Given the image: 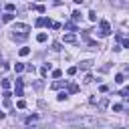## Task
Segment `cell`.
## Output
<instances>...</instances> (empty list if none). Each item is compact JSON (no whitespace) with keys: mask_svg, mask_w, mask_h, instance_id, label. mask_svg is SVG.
<instances>
[{"mask_svg":"<svg viewBox=\"0 0 129 129\" xmlns=\"http://www.w3.org/2000/svg\"><path fill=\"white\" fill-rule=\"evenodd\" d=\"M73 123L75 125H83V127H93V125H97V119L95 117H81V119H75Z\"/></svg>","mask_w":129,"mask_h":129,"instance_id":"obj_2","label":"cell"},{"mask_svg":"<svg viewBox=\"0 0 129 129\" xmlns=\"http://www.w3.org/2000/svg\"><path fill=\"white\" fill-rule=\"evenodd\" d=\"M77 71H79V67H69V71H67V75H69V77H73V75H75Z\"/></svg>","mask_w":129,"mask_h":129,"instance_id":"obj_20","label":"cell"},{"mask_svg":"<svg viewBox=\"0 0 129 129\" xmlns=\"http://www.w3.org/2000/svg\"><path fill=\"white\" fill-rule=\"evenodd\" d=\"M18 54H20V56H28V54H30V48H28V46H22V48L18 50Z\"/></svg>","mask_w":129,"mask_h":129,"instance_id":"obj_12","label":"cell"},{"mask_svg":"<svg viewBox=\"0 0 129 129\" xmlns=\"http://www.w3.org/2000/svg\"><path fill=\"white\" fill-rule=\"evenodd\" d=\"M46 38H48V34H46V32H40V34H36V40H38V42H46Z\"/></svg>","mask_w":129,"mask_h":129,"instance_id":"obj_11","label":"cell"},{"mask_svg":"<svg viewBox=\"0 0 129 129\" xmlns=\"http://www.w3.org/2000/svg\"><path fill=\"white\" fill-rule=\"evenodd\" d=\"M52 50H60V42H52Z\"/></svg>","mask_w":129,"mask_h":129,"instance_id":"obj_33","label":"cell"},{"mask_svg":"<svg viewBox=\"0 0 129 129\" xmlns=\"http://www.w3.org/2000/svg\"><path fill=\"white\" fill-rule=\"evenodd\" d=\"M99 91H101V93H107V91H109V87H107V85H101V87H99Z\"/></svg>","mask_w":129,"mask_h":129,"instance_id":"obj_34","label":"cell"},{"mask_svg":"<svg viewBox=\"0 0 129 129\" xmlns=\"http://www.w3.org/2000/svg\"><path fill=\"white\" fill-rule=\"evenodd\" d=\"M87 42H89V46H91V48H99V44H97L95 40H87Z\"/></svg>","mask_w":129,"mask_h":129,"instance_id":"obj_29","label":"cell"},{"mask_svg":"<svg viewBox=\"0 0 129 129\" xmlns=\"http://www.w3.org/2000/svg\"><path fill=\"white\" fill-rule=\"evenodd\" d=\"M79 91V85L77 83H69V93H77Z\"/></svg>","mask_w":129,"mask_h":129,"instance_id":"obj_14","label":"cell"},{"mask_svg":"<svg viewBox=\"0 0 129 129\" xmlns=\"http://www.w3.org/2000/svg\"><path fill=\"white\" fill-rule=\"evenodd\" d=\"M16 107H18V109H24V107H26V101H22V99H20V101L16 103Z\"/></svg>","mask_w":129,"mask_h":129,"instance_id":"obj_27","label":"cell"},{"mask_svg":"<svg viewBox=\"0 0 129 129\" xmlns=\"http://www.w3.org/2000/svg\"><path fill=\"white\" fill-rule=\"evenodd\" d=\"M22 89H24V81L22 79H16V97H22Z\"/></svg>","mask_w":129,"mask_h":129,"instance_id":"obj_5","label":"cell"},{"mask_svg":"<svg viewBox=\"0 0 129 129\" xmlns=\"http://www.w3.org/2000/svg\"><path fill=\"white\" fill-rule=\"evenodd\" d=\"M36 119H38L36 115H30V117H26V123H32V121H36Z\"/></svg>","mask_w":129,"mask_h":129,"instance_id":"obj_32","label":"cell"},{"mask_svg":"<svg viewBox=\"0 0 129 129\" xmlns=\"http://www.w3.org/2000/svg\"><path fill=\"white\" fill-rule=\"evenodd\" d=\"M52 2H54V4H60V2H62V0H52Z\"/></svg>","mask_w":129,"mask_h":129,"instance_id":"obj_38","label":"cell"},{"mask_svg":"<svg viewBox=\"0 0 129 129\" xmlns=\"http://www.w3.org/2000/svg\"><path fill=\"white\" fill-rule=\"evenodd\" d=\"M119 95H121V97H127V95H129V87H123V89L119 91Z\"/></svg>","mask_w":129,"mask_h":129,"instance_id":"obj_24","label":"cell"},{"mask_svg":"<svg viewBox=\"0 0 129 129\" xmlns=\"http://www.w3.org/2000/svg\"><path fill=\"white\" fill-rule=\"evenodd\" d=\"M12 18H14V14H12V12H6V14L2 16V20H4V22H12Z\"/></svg>","mask_w":129,"mask_h":129,"instance_id":"obj_13","label":"cell"},{"mask_svg":"<svg viewBox=\"0 0 129 129\" xmlns=\"http://www.w3.org/2000/svg\"><path fill=\"white\" fill-rule=\"evenodd\" d=\"M79 20H81V12L75 10V12H73V22H79Z\"/></svg>","mask_w":129,"mask_h":129,"instance_id":"obj_19","label":"cell"},{"mask_svg":"<svg viewBox=\"0 0 129 129\" xmlns=\"http://www.w3.org/2000/svg\"><path fill=\"white\" fill-rule=\"evenodd\" d=\"M2 89H4V91L10 89V81H8V79H2Z\"/></svg>","mask_w":129,"mask_h":129,"instance_id":"obj_21","label":"cell"},{"mask_svg":"<svg viewBox=\"0 0 129 129\" xmlns=\"http://www.w3.org/2000/svg\"><path fill=\"white\" fill-rule=\"evenodd\" d=\"M28 30H30V26H28V24L16 22V24L12 26V32H14V34H12V38H14V40H20V42H22V40H24V38L28 36Z\"/></svg>","mask_w":129,"mask_h":129,"instance_id":"obj_1","label":"cell"},{"mask_svg":"<svg viewBox=\"0 0 129 129\" xmlns=\"http://www.w3.org/2000/svg\"><path fill=\"white\" fill-rule=\"evenodd\" d=\"M123 81H125V77H123V75H121V73H119V75H117V77H115V83H119V85H121V83H123Z\"/></svg>","mask_w":129,"mask_h":129,"instance_id":"obj_25","label":"cell"},{"mask_svg":"<svg viewBox=\"0 0 129 129\" xmlns=\"http://www.w3.org/2000/svg\"><path fill=\"white\" fill-rule=\"evenodd\" d=\"M50 28H54V30H58V28H60V22H52V26H50Z\"/></svg>","mask_w":129,"mask_h":129,"instance_id":"obj_36","label":"cell"},{"mask_svg":"<svg viewBox=\"0 0 129 129\" xmlns=\"http://www.w3.org/2000/svg\"><path fill=\"white\" fill-rule=\"evenodd\" d=\"M34 24L36 26H52V20H48V18H36Z\"/></svg>","mask_w":129,"mask_h":129,"instance_id":"obj_6","label":"cell"},{"mask_svg":"<svg viewBox=\"0 0 129 129\" xmlns=\"http://www.w3.org/2000/svg\"><path fill=\"white\" fill-rule=\"evenodd\" d=\"M107 105H109V101H107V99H101V101H99V107H101V109H105Z\"/></svg>","mask_w":129,"mask_h":129,"instance_id":"obj_26","label":"cell"},{"mask_svg":"<svg viewBox=\"0 0 129 129\" xmlns=\"http://www.w3.org/2000/svg\"><path fill=\"white\" fill-rule=\"evenodd\" d=\"M75 2H77V4H83V0H75Z\"/></svg>","mask_w":129,"mask_h":129,"instance_id":"obj_39","label":"cell"},{"mask_svg":"<svg viewBox=\"0 0 129 129\" xmlns=\"http://www.w3.org/2000/svg\"><path fill=\"white\" fill-rule=\"evenodd\" d=\"M67 85H69V81H56V83H52V89H62Z\"/></svg>","mask_w":129,"mask_h":129,"instance_id":"obj_7","label":"cell"},{"mask_svg":"<svg viewBox=\"0 0 129 129\" xmlns=\"http://www.w3.org/2000/svg\"><path fill=\"white\" fill-rule=\"evenodd\" d=\"M30 8H32V10H36V12H40V14L44 12V4H30Z\"/></svg>","mask_w":129,"mask_h":129,"instance_id":"obj_8","label":"cell"},{"mask_svg":"<svg viewBox=\"0 0 129 129\" xmlns=\"http://www.w3.org/2000/svg\"><path fill=\"white\" fill-rule=\"evenodd\" d=\"M99 34H101V36H109V34H111V24H109L107 20H101V22H99Z\"/></svg>","mask_w":129,"mask_h":129,"instance_id":"obj_3","label":"cell"},{"mask_svg":"<svg viewBox=\"0 0 129 129\" xmlns=\"http://www.w3.org/2000/svg\"><path fill=\"white\" fill-rule=\"evenodd\" d=\"M91 64H93L91 60H83V62L79 64V69H81V71H87V69H91Z\"/></svg>","mask_w":129,"mask_h":129,"instance_id":"obj_9","label":"cell"},{"mask_svg":"<svg viewBox=\"0 0 129 129\" xmlns=\"http://www.w3.org/2000/svg\"><path fill=\"white\" fill-rule=\"evenodd\" d=\"M14 8H16L14 2H8V4H6V12H14Z\"/></svg>","mask_w":129,"mask_h":129,"instance_id":"obj_18","label":"cell"},{"mask_svg":"<svg viewBox=\"0 0 129 129\" xmlns=\"http://www.w3.org/2000/svg\"><path fill=\"white\" fill-rule=\"evenodd\" d=\"M62 42H69V44H73V42H77V34H75V32H69V34H62Z\"/></svg>","mask_w":129,"mask_h":129,"instance_id":"obj_4","label":"cell"},{"mask_svg":"<svg viewBox=\"0 0 129 129\" xmlns=\"http://www.w3.org/2000/svg\"><path fill=\"white\" fill-rule=\"evenodd\" d=\"M64 28H67V30H77L75 22H67V24H64Z\"/></svg>","mask_w":129,"mask_h":129,"instance_id":"obj_23","label":"cell"},{"mask_svg":"<svg viewBox=\"0 0 129 129\" xmlns=\"http://www.w3.org/2000/svg\"><path fill=\"white\" fill-rule=\"evenodd\" d=\"M14 71H16V73H22V71H26V64H24V62H16V64H14Z\"/></svg>","mask_w":129,"mask_h":129,"instance_id":"obj_10","label":"cell"},{"mask_svg":"<svg viewBox=\"0 0 129 129\" xmlns=\"http://www.w3.org/2000/svg\"><path fill=\"white\" fill-rule=\"evenodd\" d=\"M113 111H115V113H119V111H123V105H119V103H117V105H113Z\"/></svg>","mask_w":129,"mask_h":129,"instance_id":"obj_28","label":"cell"},{"mask_svg":"<svg viewBox=\"0 0 129 129\" xmlns=\"http://www.w3.org/2000/svg\"><path fill=\"white\" fill-rule=\"evenodd\" d=\"M89 20H93V22L97 20V12L95 10H89Z\"/></svg>","mask_w":129,"mask_h":129,"instance_id":"obj_22","label":"cell"},{"mask_svg":"<svg viewBox=\"0 0 129 129\" xmlns=\"http://www.w3.org/2000/svg\"><path fill=\"white\" fill-rule=\"evenodd\" d=\"M60 77H62V71L60 69H54L52 71V79H60Z\"/></svg>","mask_w":129,"mask_h":129,"instance_id":"obj_16","label":"cell"},{"mask_svg":"<svg viewBox=\"0 0 129 129\" xmlns=\"http://www.w3.org/2000/svg\"><path fill=\"white\" fill-rule=\"evenodd\" d=\"M93 81H95V79H93V75H87V77H85V83H87V85H89V83H93Z\"/></svg>","mask_w":129,"mask_h":129,"instance_id":"obj_30","label":"cell"},{"mask_svg":"<svg viewBox=\"0 0 129 129\" xmlns=\"http://www.w3.org/2000/svg\"><path fill=\"white\" fill-rule=\"evenodd\" d=\"M89 103H91V105H97V103H99V97H91Z\"/></svg>","mask_w":129,"mask_h":129,"instance_id":"obj_31","label":"cell"},{"mask_svg":"<svg viewBox=\"0 0 129 129\" xmlns=\"http://www.w3.org/2000/svg\"><path fill=\"white\" fill-rule=\"evenodd\" d=\"M48 69H50L48 64H44V67H40V77H46V75H48Z\"/></svg>","mask_w":129,"mask_h":129,"instance_id":"obj_15","label":"cell"},{"mask_svg":"<svg viewBox=\"0 0 129 129\" xmlns=\"http://www.w3.org/2000/svg\"><path fill=\"white\" fill-rule=\"evenodd\" d=\"M4 117H6V113H4L2 109H0V119H4Z\"/></svg>","mask_w":129,"mask_h":129,"instance_id":"obj_37","label":"cell"},{"mask_svg":"<svg viewBox=\"0 0 129 129\" xmlns=\"http://www.w3.org/2000/svg\"><path fill=\"white\" fill-rule=\"evenodd\" d=\"M67 97H69V93H67V91H60V93L56 95V99H58V101H64Z\"/></svg>","mask_w":129,"mask_h":129,"instance_id":"obj_17","label":"cell"},{"mask_svg":"<svg viewBox=\"0 0 129 129\" xmlns=\"http://www.w3.org/2000/svg\"><path fill=\"white\" fill-rule=\"evenodd\" d=\"M121 44H123L125 48H129V38H123V40H121Z\"/></svg>","mask_w":129,"mask_h":129,"instance_id":"obj_35","label":"cell"}]
</instances>
